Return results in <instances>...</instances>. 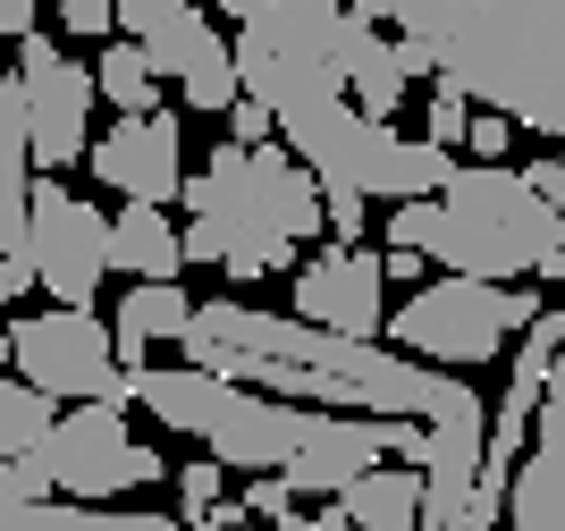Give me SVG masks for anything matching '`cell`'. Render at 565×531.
Listing matches in <instances>:
<instances>
[{
  "mask_svg": "<svg viewBox=\"0 0 565 531\" xmlns=\"http://www.w3.org/2000/svg\"><path fill=\"white\" fill-rule=\"evenodd\" d=\"M43 531H136V514H110V507H43Z\"/></svg>",
  "mask_w": 565,
  "mask_h": 531,
  "instance_id": "obj_30",
  "label": "cell"
},
{
  "mask_svg": "<svg viewBox=\"0 0 565 531\" xmlns=\"http://www.w3.org/2000/svg\"><path fill=\"white\" fill-rule=\"evenodd\" d=\"M228 389H236V380L194 371V363H178V371H136V396L169 422V431H178V439H203V431H212V414L228 405Z\"/></svg>",
  "mask_w": 565,
  "mask_h": 531,
  "instance_id": "obj_19",
  "label": "cell"
},
{
  "mask_svg": "<svg viewBox=\"0 0 565 531\" xmlns=\"http://www.w3.org/2000/svg\"><path fill=\"white\" fill-rule=\"evenodd\" d=\"M270 136H279V110L245 93V102H236V110H228V144H270Z\"/></svg>",
  "mask_w": 565,
  "mask_h": 531,
  "instance_id": "obj_31",
  "label": "cell"
},
{
  "mask_svg": "<svg viewBox=\"0 0 565 531\" xmlns=\"http://www.w3.org/2000/svg\"><path fill=\"white\" fill-rule=\"evenodd\" d=\"M136 531H186V514H136Z\"/></svg>",
  "mask_w": 565,
  "mask_h": 531,
  "instance_id": "obj_39",
  "label": "cell"
},
{
  "mask_svg": "<svg viewBox=\"0 0 565 531\" xmlns=\"http://www.w3.org/2000/svg\"><path fill=\"white\" fill-rule=\"evenodd\" d=\"M541 321V296L532 287H490V278H439V287H414L397 304V347L423 354V363H448V371H472V363H498L507 338Z\"/></svg>",
  "mask_w": 565,
  "mask_h": 531,
  "instance_id": "obj_4",
  "label": "cell"
},
{
  "mask_svg": "<svg viewBox=\"0 0 565 531\" xmlns=\"http://www.w3.org/2000/svg\"><path fill=\"white\" fill-rule=\"evenodd\" d=\"M85 161H94V178L110 185V194H127V203H161L169 211L178 194H186V136H178V118H169V110L118 118Z\"/></svg>",
  "mask_w": 565,
  "mask_h": 531,
  "instance_id": "obj_11",
  "label": "cell"
},
{
  "mask_svg": "<svg viewBox=\"0 0 565 531\" xmlns=\"http://www.w3.org/2000/svg\"><path fill=\"white\" fill-rule=\"evenodd\" d=\"M60 25H68V34H94V43H102V34L118 25V0H60Z\"/></svg>",
  "mask_w": 565,
  "mask_h": 531,
  "instance_id": "obj_33",
  "label": "cell"
},
{
  "mask_svg": "<svg viewBox=\"0 0 565 531\" xmlns=\"http://www.w3.org/2000/svg\"><path fill=\"white\" fill-rule=\"evenodd\" d=\"M110 262L127 278H178V270H186V236L169 229L161 203H127L110 220Z\"/></svg>",
  "mask_w": 565,
  "mask_h": 531,
  "instance_id": "obj_20",
  "label": "cell"
},
{
  "mask_svg": "<svg viewBox=\"0 0 565 531\" xmlns=\"http://www.w3.org/2000/svg\"><path fill=\"white\" fill-rule=\"evenodd\" d=\"M43 278H34V262L25 254H0V304H18V296H34Z\"/></svg>",
  "mask_w": 565,
  "mask_h": 531,
  "instance_id": "obj_36",
  "label": "cell"
},
{
  "mask_svg": "<svg viewBox=\"0 0 565 531\" xmlns=\"http://www.w3.org/2000/svg\"><path fill=\"white\" fill-rule=\"evenodd\" d=\"M312 523H321V514H312Z\"/></svg>",
  "mask_w": 565,
  "mask_h": 531,
  "instance_id": "obj_43",
  "label": "cell"
},
{
  "mask_svg": "<svg viewBox=\"0 0 565 531\" xmlns=\"http://www.w3.org/2000/svg\"><path fill=\"white\" fill-rule=\"evenodd\" d=\"M94 85H102V102H110L118 118H152V60H143V43H102V60H94Z\"/></svg>",
  "mask_w": 565,
  "mask_h": 531,
  "instance_id": "obj_23",
  "label": "cell"
},
{
  "mask_svg": "<svg viewBox=\"0 0 565 531\" xmlns=\"http://www.w3.org/2000/svg\"><path fill=\"white\" fill-rule=\"evenodd\" d=\"M507 523L515 531H565V354H557V371H548L532 447H523L515 489H507Z\"/></svg>",
  "mask_w": 565,
  "mask_h": 531,
  "instance_id": "obj_15",
  "label": "cell"
},
{
  "mask_svg": "<svg viewBox=\"0 0 565 531\" xmlns=\"http://www.w3.org/2000/svg\"><path fill=\"white\" fill-rule=\"evenodd\" d=\"M51 464H43V447L34 456H18V464H0V498H25V507H51Z\"/></svg>",
  "mask_w": 565,
  "mask_h": 531,
  "instance_id": "obj_29",
  "label": "cell"
},
{
  "mask_svg": "<svg viewBox=\"0 0 565 531\" xmlns=\"http://www.w3.org/2000/svg\"><path fill=\"white\" fill-rule=\"evenodd\" d=\"M18 76H25V152H34V169H68L94 152V68L85 60H68V51L51 43V34H25L18 43Z\"/></svg>",
  "mask_w": 565,
  "mask_h": 531,
  "instance_id": "obj_8",
  "label": "cell"
},
{
  "mask_svg": "<svg viewBox=\"0 0 565 531\" xmlns=\"http://www.w3.org/2000/svg\"><path fill=\"white\" fill-rule=\"evenodd\" d=\"M279 136L296 144V161L321 178V194H372L380 161H388V144H397V127H380V118L354 110L347 102H312V110L279 118Z\"/></svg>",
  "mask_w": 565,
  "mask_h": 531,
  "instance_id": "obj_9",
  "label": "cell"
},
{
  "mask_svg": "<svg viewBox=\"0 0 565 531\" xmlns=\"http://www.w3.org/2000/svg\"><path fill=\"white\" fill-rule=\"evenodd\" d=\"M363 229H372V194H330V236L338 245H363Z\"/></svg>",
  "mask_w": 565,
  "mask_h": 531,
  "instance_id": "obj_34",
  "label": "cell"
},
{
  "mask_svg": "<svg viewBox=\"0 0 565 531\" xmlns=\"http://www.w3.org/2000/svg\"><path fill=\"white\" fill-rule=\"evenodd\" d=\"M296 321L338 329V338H380L388 329V254L372 245H330L296 278Z\"/></svg>",
  "mask_w": 565,
  "mask_h": 531,
  "instance_id": "obj_10",
  "label": "cell"
},
{
  "mask_svg": "<svg viewBox=\"0 0 565 531\" xmlns=\"http://www.w3.org/2000/svg\"><path fill=\"white\" fill-rule=\"evenodd\" d=\"M43 464H51V481H60L68 507H110L118 489L169 481V464L127 439V414H110V405H68L43 439Z\"/></svg>",
  "mask_w": 565,
  "mask_h": 531,
  "instance_id": "obj_6",
  "label": "cell"
},
{
  "mask_svg": "<svg viewBox=\"0 0 565 531\" xmlns=\"http://www.w3.org/2000/svg\"><path fill=\"white\" fill-rule=\"evenodd\" d=\"M143 60H152V76H178L186 110H220V118H228L236 102H245V85H236V43L220 34L212 18H194V9L169 25V34H152Z\"/></svg>",
  "mask_w": 565,
  "mask_h": 531,
  "instance_id": "obj_14",
  "label": "cell"
},
{
  "mask_svg": "<svg viewBox=\"0 0 565 531\" xmlns=\"http://www.w3.org/2000/svg\"><path fill=\"white\" fill-rule=\"evenodd\" d=\"M338 68H347V93H354V110L363 118H397V102H405V85L414 76L397 68V43L388 34H372V18H347V34H338Z\"/></svg>",
  "mask_w": 565,
  "mask_h": 531,
  "instance_id": "obj_18",
  "label": "cell"
},
{
  "mask_svg": "<svg viewBox=\"0 0 565 531\" xmlns=\"http://www.w3.org/2000/svg\"><path fill=\"white\" fill-rule=\"evenodd\" d=\"M25 220H34V152L0 144V254H25Z\"/></svg>",
  "mask_w": 565,
  "mask_h": 531,
  "instance_id": "obj_24",
  "label": "cell"
},
{
  "mask_svg": "<svg viewBox=\"0 0 565 531\" xmlns=\"http://www.w3.org/2000/svg\"><path fill=\"white\" fill-rule=\"evenodd\" d=\"M321 531H423V472H405V464H380L347 498L321 507Z\"/></svg>",
  "mask_w": 565,
  "mask_h": 531,
  "instance_id": "obj_16",
  "label": "cell"
},
{
  "mask_svg": "<svg viewBox=\"0 0 565 531\" xmlns=\"http://www.w3.org/2000/svg\"><path fill=\"white\" fill-rule=\"evenodd\" d=\"M25 262H34V278H43V296H51V304H76V312H94L102 278L118 270V262H110V220H102L85 194H68L60 178H34Z\"/></svg>",
  "mask_w": 565,
  "mask_h": 531,
  "instance_id": "obj_7",
  "label": "cell"
},
{
  "mask_svg": "<svg viewBox=\"0 0 565 531\" xmlns=\"http://www.w3.org/2000/svg\"><path fill=\"white\" fill-rule=\"evenodd\" d=\"M472 531H515V523H472Z\"/></svg>",
  "mask_w": 565,
  "mask_h": 531,
  "instance_id": "obj_42",
  "label": "cell"
},
{
  "mask_svg": "<svg viewBox=\"0 0 565 531\" xmlns=\"http://www.w3.org/2000/svg\"><path fill=\"white\" fill-rule=\"evenodd\" d=\"M178 203H186V262H212L236 287L287 270L296 245L330 236L321 178L296 152H279V144H228L220 136V152L186 178Z\"/></svg>",
  "mask_w": 565,
  "mask_h": 531,
  "instance_id": "obj_2",
  "label": "cell"
},
{
  "mask_svg": "<svg viewBox=\"0 0 565 531\" xmlns=\"http://www.w3.org/2000/svg\"><path fill=\"white\" fill-rule=\"evenodd\" d=\"M9 338H18V380H34L43 396H60V405H110V414H127L136 371L118 363V329H102L94 312L51 304V312H25Z\"/></svg>",
  "mask_w": 565,
  "mask_h": 531,
  "instance_id": "obj_5",
  "label": "cell"
},
{
  "mask_svg": "<svg viewBox=\"0 0 565 531\" xmlns=\"http://www.w3.org/2000/svg\"><path fill=\"white\" fill-rule=\"evenodd\" d=\"M236 498H245V514H254V523H287V514H296V481H287V472H254Z\"/></svg>",
  "mask_w": 565,
  "mask_h": 531,
  "instance_id": "obj_28",
  "label": "cell"
},
{
  "mask_svg": "<svg viewBox=\"0 0 565 531\" xmlns=\"http://www.w3.org/2000/svg\"><path fill=\"white\" fill-rule=\"evenodd\" d=\"M388 245H414V254L448 262L456 278L523 287V278H565V211L532 185V169L465 161L439 203L388 211Z\"/></svg>",
  "mask_w": 565,
  "mask_h": 531,
  "instance_id": "obj_3",
  "label": "cell"
},
{
  "mask_svg": "<svg viewBox=\"0 0 565 531\" xmlns=\"http://www.w3.org/2000/svg\"><path fill=\"white\" fill-rule=\"evenodd\" d=\"M472 118H481V102H472L465 85H456V76H430V110H423V127H430V144H465L472 136Z\"/></svg>",
  "mask_w": 565,
  "mask_h": 531,
  "instance_id": "obj_25",
  "label": "cell"
},
{
  "mask_svg": "<svg viewBox=\"0 0 565 531\" xmlns=\"http://www.w3.org/2000/svg\"><path fill=\"white\" fill-rule=\"evenodd\" d=\"M186 9L194 0H118V34H127V43H152V34H169Z\"/></svg>",
  "mask_w": 565,
  "mask_h": 531,
  "instance_id": "obj_27",
  "label": "cell"
},
{
  "mask_svg": "<svg viewBox=\"0 0 565 531\" xmlns=\"http://www.w3.org/2000/svg\"><path fill=\"white\" fill-rule=\"evenodd\" d=\"M388 18L439 51V76L481 110L565 144V0H388Z\"/></svg>",
  "mask_w": 565,
  "mask_h": 531,
  "instance_id": "obj_1",
  "label": "cell"
},
{
  "mask_svg": "<svg viewBox=\"0 0 565 531\" xmlns=\"http://www.w3.org/2000/svg\"><path fill=\"white\" fill-rule=\"evenodd\" d=\"M0 144H25V76H0Z\"/></svg>",
  "mask_w": 565,
  "mask_h": 531,
  "instance_id": "obj_35",
  "label": "cell"
},
{
  "mask_svg": "<svg viewBox=\"0 0 565 531\" xmlns=\"http://www.w3.org/2000/svg\"><path fill=\"white\" fill-rule=\"evenodd\" d=\"M212 9H228V18H245V9H254V0H212Z\"/></svg>",
  "mask_w": 565,
  "mask_h": 531,
  "instance_id": "obj_41",
  "label": "cell"
},
{
  "mask_svg": "<svg viewBox=\"0 0 565 531\" xmlns=\"http://www.w3.org/2000/svg\"><path fill=\"white\" fill-rule=\"evenodd\" d=\"M380 464H388V422L380 414H330V405H312L287 481H296V498H347V489L363 481V472H380Z\"/></svg>",
  "mask_w": 565,
  "mask_h": 531,
  "instance_id": "obj_12",
  "label": "cell"
},
{
  "mask_svg": "<svg viewBox=\"0 0 565 531\" xmlns=\"http://www.w3.org/2000/svg\"><path fill=\"white\" fill-rule=\"evenodd\" d=\"M532 185H541L548 203H557V211H565V144H557V152H548V161H541V169H532Z\"/></svg>",
  "mask_w": 565,
  "mask_h": 531,
  "instance_id": "obj_37",
  "label": "cell"
},
{
  "mask_svg": "<svg viewBox=\"0 0 565 531\" xmlns=\"http://www.w3.org/2000/svg\"><path fill=\"white\" fill-rule=\"evenodd\" d=\"M0 371H18V338L9 329H0Z\"/></svg>",
  "mask_w": 565,
  "mask_h": 531,
  "instance_id": "obj_40",
  "label": "cell"
},
{
  "mask_svg": "<svg viewBox=\"0 0 565 531\" xmlns=\"http://www.w3.org/2000/svg\"><path fill=\"white\" fill-rule=\"evenodd\" d=\"M507 136H515V118L481 110V118H472V136H465V152H472V161H507Z\"/></svg>",
  "mask_w": 565,
  "mask_h": 531,
  "instance_id": "obj_32",
  "label": "cell"
},
{
  "mask_svg": "<svg viewBox=\"0 0 565 531\" xmlns=\"http://www.w3.org/2000/svg\"><path fill=\"white\" fill-rule=\"evenodd\" d=\"M220 489H228V464H220V456L178 464V507H186V523H194L203 507H220Z\"/></svg>",
  "mask_w": 565,
  "mask_h": 531,
  "instance_id": "obj_26",
  "label": "cell"
},
{
  "mask_svg": "<svg viewBox=\"0 0 565 531\" xmlns=\"http://www.w3.org/2000/svg\"><path fill=\"white\" fill-rule=\"evenodd\" d=\"M51 422H60V396H43L34 380H18V371H0V464L34 456V447L51 439Z\"/></svg>",
  "mask_w": 565,
  "mask_h": 531,
  "instance_id": "obj_22",
  "label": "cell"
},
{
  "mask_svg": "<svg viewBox=\"0 0 565 531\" xmlns=\"http://www.w3.org/2000/svg\"><path fill=\"white\" fill-rule=\"evenodd\" d=\"M110 329H118V363L143 371V354H152V347H178V338L194 329V296L178 287V278H136Z\"/></svg>",
  "mask_w": 565,
  "mask_h": 531,
  "instance_id": "obj_17",
  "label": "cell"
},
{
  "mask_svg": "<svg viewBox=\"0 0 565 531\" xmlns=\"http://www.w3.org/2000/svg\"><path fill=\"white\" fill-rule=\"evenodd\" d=\"M456 169H465V161H456L448 144L397 136V144H388V161H380V178H372V194H380L388 211H397V203H439V194L456 185Z\"/></svg>",
  "mask_w": 565,
  "mask_h": 531,
  "instance_id": "obj_21",
  "label": "cell"
},
{
  "mask_svg": "<svg viewBox=\"0 0 565 531\" xmlns=\"http://www.w3.org/2000/svg\"><path fill=\"white\" fill-rule=\"evenodd\" d=\"M305 405L287 396H262V389H228V405L212 414L203 431V456H220L228 472H287L296 447H305Z\"/></svg>",
  "mask_w": 565,
  "mask_h": 531,
  "instance_id": "obj_13",
  "label": "cell"
},
{
  "mask_svg": "<svg viewBox=\"0 0 565 531\" xmlns=\"http://www.w3.org/2000/svg\"><path fill=\"white\" fill-rule=\"evenodd\" d=\"M0 531H43V507H25V498H0Z\"/></svg>",
  "mask_w": 565,
  "mask_h": 531,
  "instance_id": "obj_38",
  "label": "cell"
}]
</instances>
